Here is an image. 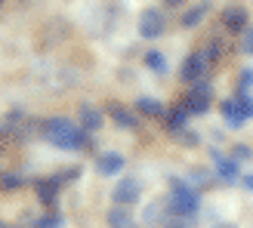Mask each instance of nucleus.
Masks as SVG:
<instances>
[{
  "mask_svg": "<svg viewBox=\"0 0 253 228\" xmlns=\"http://www.w3.org/2000/svg\"><path fill=\"white\" fill-rule=\"evenodd\" d=\"M34 228H62V216L53 210V213H46V216H41L34 222Z\"/></svg>",
  "mask_w": 253,
  "mask_h": 228,
  "instance_id": "nucleus-20",
  "label": "nucleus"
},
{
  "mask_svg": "<svg viewBox=\"0 0 253 228\" xmlns=\"http://www.w3.org/2000/svg\"><path fill=\"white\" fill-rule=\"evenodd\" d=\"M213 170H216V179L222 185L241 182V167H238V160L229 157V154H213Z\"/></svg>",
  "mask_w": 253,
  "mask_h": 228,
  "instance_id": "nucleus-6",
  "label": "nucleus"
},
{
  "mask_svg": "<svg viewBox=\"0 0 253 228\" xmlns=\"http://www.w3.org/2000/svg\"><path fill=\"white\" fill-rule=\"evenodd\" d=\"M238 80H241V90H250V86H253V68H244Z\"/></svg>",
  "mask_w": 253,
  "mask_h": 228,
  "instance_id": "nucleus-24",
  "label": "nucleus"
},
{
  "mask_svg": "<svg viewBox=\"0 0 253 228\" xmlns=\"http://www.w3.org/2000/svg\"><path fill=\"white\" fill-rule=\"evenodd\" d=\"M25 185V179L19 173H6V176H0V188H3V191H16V188H22Z\"/></svg>",
  "mask_w": 253,
  "mask_h": 228,
  "instance_id": "nucleus-19",
  "label": "nucleus"
},
{
  "mask_svg": "<svg viewBox=\"0 0 253 228\" xmlns=\"http://www.w3.org/2000/svg\"><path fill=\"white\" fill-rule=\"evenodd\" d=\"M182 105L188 108V114H207V111H210V99H207V96H195V93H188Z\"/></svg>",
  "mask_w": 253,
  "mask_h": 228,
  "instance_id": "nucleus-16",
  "label": "nucleus"
},
{
  "mask_svg": "<svg viewBox=\"0 0 253 228\" xmlns=\"http://www.w3.org/2000/svg\"><path fill=\"white\" fill-rule=\"evenodd\" d=\"M219 111H222V117L229 120L232 126H241V123H247V114H244V108H241V102H238V99H222Z\"/></svg>",
  "mask_w": 253,
  "mask_h": 228,
  "instance_id": "nucleus-11",
  "label": "nucleus"
},
{
  "mask_svg": "<svg viewBox=\"0 0 253 228\" xmlns=\"http://www.w3.org/2000/svg\"><path fill=\"white\" fill-rule=\"evenodd\" d=\"M139 194H142V182H139L136 176H124V179H118L115 191H111V197H115L118 207H130V204H136Z\"/></svg>",
  "mask_w": 253,
  "mask_h": 228,
  "instance_id": "nucleus-4",
  "label": "nucleus"
},
{
  "mask_svg": "<svg viewBox=\"0 0 253 228\" xmlns=\"http://www.w3.org/2000/svg\"><path fill=\"white\" fill-rule=\"evenodd\" d=\"M188 93H195V96H207V99L213 96V90H210V83H207V80H195Z\"/></svg>",
  "mask_w": 253,
  "mask_h": 228,
  "instance_id": "nucleus-23",
  "label": "nucleus"
},
{
  "mask_svg": "<svg viewBox=\"0 0 253 228\" xmlns=\"http://www.w3.org/2000/svg\"><path fill=\"white\" fill-rule=\"evenodd\" d=\"M96 170L102 176H121L124 173V154H118V151H105V154H99Z\"/></svg>",
  "mask_w": 253,
  "mask_h": 228,
  "instance_id": "nucleus-9",
  "label": "nucleus"
},
{
  "mask_svg": "<svg viewBox=\"0 0 253 228\" xmlns=\"http://www.w3.org/2000/svg\"><path fill=\"white\" fill-rule=\"evenodd\" d=\"M188 108L185 105H176L170 114H167V130H170V136H176V133H182V130H188Z\"/></svg>",
  "mask_w": 253,
  "mask_h": 228,
  "instance_id": "nucleus-13",
  "label": "nucleus"
},
{
  "mask_svg": "<svg viewBox=\"0 0 253 228\" xmlns=\"http://www.w3.org/2000/svg\"><path fill=\"white\" fill-rule=\"evenodd\" d=\"M164 31H167V19H164V12L148 6L142 16H139V34L148 37V40H155V37H161Z\"/></svg>",
  "mask_w": 253,
  "mask_h": 228,
  "instance_id": "nucleus-5",
  "label": "nucleus"
},
{
  "mask_svg": "<svg viewBox=\"0 0 253 228\" xmlns=\"http://www.w3.org/2000/svg\"><path fill=\"white\" fill-rule=\"evenodd\" d=\"M108 114H111V120H115L118 126H124V130H136L139 126V117L130 111V108H121L118 102H111L108 105Z\"/></svg>",
  "mask_w": 253,
  "mask_h": 228,
  "instance_id": "nucleus-12",
  "label": "nucleus"
},
{
  "mask_svg": "<svg viewBox=\"0 0 253 228\" xmlns=\"http://www.w3.org/2000/svg\"><path fill=\"white\" fill-rule=\"evenodd\" d=\"M222 25H225V31H232V34H244L247 31V9L244 6H229L222 12Z\"/></svg>",
  "mask_w": 253,
  "mask_h": 228,
  "instance_id": "nucleus-7",
  "label": "nucleus"
},
{
  "mask_svg": "<svg viewBox=\"0 0 253 228\" xmlns=\"http://www.w3.org/2000/svg\"><path fill=\"white\" fill-rule=\"evenodd\" d=\"M0 228H6V225H3V222H0Z\"/></svg>",
  "mask_w": 253,
  "mask_h": 228,
  "instance_id": "nucleus-30",
  "label": "nucleus"
},
{
  "mask_svg": "<svg viewBox=\"0 0 253 228\" xmlns=\"http://www.w3.org/2000/svg\"><path fill=\"white\" fill-rule=\"evenodd\" d=\"M59 188H62V176H49V179H37L34 182V191L43 204H56L59 197Z\"/></svg>",
  "mask_w": 253,
  "mask_h": 228,
  "instance_id": "nucleus-8",
  "label": "nucleus"
},
{
  "mask_svg": "<svg viewBox=\"0 0 253 228\" xmlns=\"http://www.w3.org/2000/svg\"><path fill=\"white\" fill-rule=\"evenodd\" d=\"M207 9H210V3H198V6H192V9L182 16V25H185V28H195V25H201V22H204V16H207Z\"/></svg>",
  "mask_w": 253,
  "mask_h": 228,
  "instance_id": "nucleus-17",
  "label": "nucleus"
},
{
  "mask_svg": "<svg viewBox=\"0 0 253 228\" xmlns=\"http://www.w3.org/2000/svg\"><path fill=\"white\" fill-rule=\"evenodd\" d=\"M232 157L241 163V160H250V157H253V151H250V145H235V148H232Z\"/></svg>",
  "mask_w": 253,
  "mask_h": 228,
  "instance_id": "nucleus-22",
  "label": "nucleus"
},
{
  "mask_svg": "<svg viewBox=\"0 0 253 228\" xmlns=\"http://www.w3.org/2000/svg\"><path fill=\"white\" fill-rule=\"evenodd\" d=\"M213 228H235V225H232V222H216Z\"/></svg>",
  "mask_w": 253,
  "mask_h": 228,
  "instance_id": "nucleus-28",
  "label": "nucleus"
},
{
  "mask_svg": "<svg viewBox=\"0 0 253 228\" xmlns=\"http://www.w3.org/2000/svg\"><path fill=\"white\" fill-rule=\"evenodd\" d=\"M188 222H192V219H185V216H173V219L167 222V228H188Z\"/></svg>",
  "mask_w": 253,
  "mask_h": 228,
  "instance_id": "nucleus-26",
  "label": "nucleus"
},
{
  "mask_svg": "<svg viewBox=\"0 0 253 228\" xmlns=\"http://www.w3.org/2000/svg\"><path fill=\"white\" fill-rule=\"evenodd\" d=\"M244 53H247V56H253V28H247V31H244Z\"/></svg>",
  "mask_w": 253,
  "mask_h": 228,
  "instance_id": "nucleus-25",
  "label": "nucleus"
},
{
  "mask_svg": "<svg viewBox=\"0 0 253 228\" xmlns=\"http://www.w3.org/2000/svg\"><path fill=\"white\" fill-rule=\"evenodd\" d=\"M238 102H241V108H244V114H247V120H253V96H250L247 90H241Z\"/></svg>",
  "mask_w": 253,
  "mask_h": 228,
  "instance_id": "nucleus-21",
  "label": "nucleus"
},
{
  "mask_svg": "<svg viewBox=\"0 0 253 228\" xmlns=\"http://www.w3.org/2000/svg\"><path fill=\"white\" fill-rule=\"evenodd\" d=\"M102 111H99L96 105H84L81 108V117H78V123L84 126V130L86 133H96V130H102Z\"/></svg>",
  "mask_w": 253,
  "mask_h": 228,
  "instance_id": "nucleus-10",
  "label": "nucleus"
},
{
  "mask_svg": "<svg viewBox=\"0 0 253 228\" xmlns=\"http://www.w3.org/2000/svg\"><path fill=\"white\" fill-rule=\"evenodd\" d=\"M167 207H170L173 216H185V219L198 216V210H201L198 188L192 182H185V179H173L170 182V204Z\"/></svg>",
  "mask_w": 253,
  "mask_h": 228,
  "instance_id": "nucleus-2",
  "label": "nucleus"
},
{
  "mask_svg": "<svg viewBox=\"0 0 253 228\" xmlns=\"http://www.w3.org/2000/svg\"><path fill=\"white\" fill-rule=\"evenodd\" d=\"M210 65H213L210 53H192V56H185V62H182V80H188V83L204 80Z\"/></svg>",
  "mask_w": 253,
  "mask_h": 228,
  "instance_id": "nucleus-3",
  "label": "nucleus"
},
{
  "mask_svg": "<svg viewBox=\"0 0 253 228\" xmlns=\"http://www.w3.org/2000/svg\"><path fill=\"white\" fill-rule=\"evenodd\" d=\"M167 3H170V6H176V3H182V0H167Z\"/></svg>",
  "mask_w": 253,
  "mask_h": 228,
  "instance_id": "nucleus-29",
  "label": "nucleus"
},
{
  "mask_svg": "<svg viewBox=\"0 0 253 228\" xmlns=\"http://www.w3.org/2000/svg\"><path fill=\"white\" fill-rule=\"evenodd\" d=\"M43 136L62 151H81L90 142V133H86L81 123L68 120V117H49L46 126H43Z\"/></svg>",
  "mask_w": 253,
  "mask_h": 228,
  "instance_id": "nucleus-1",
  "label": "nucleus"
},
{
  "mask_svg": "<svg viewBox=\"0 0 253 228\" xmlns=\"http://www.w3.org/2000/svg\"><path fill=\"white\" fill-rule=\"evenodd\" d=\"M0 6H3V0H0Z\"/></svg>",
  "mask_w": 253,
  "mask_h": 228,
  "instance_id": "nucleus-31",
  "label": "nucleus"
},
{
  "mask_svg": "<svg viewBox=\"0 0 253 228\" xmlns=\"http://www.w3.org/2000/svg\"><path fill=\"white\" fill-rule=\"evenodd\" d=\"M136 111L145 114V117H161V114H164V105L158 102V99H151V96H139V99H136Z\"/></svg>",
  "mask_w": 253,
  "mask_h": 228,
  "instance_id": "nucleus-15",
  "label": "nucleus"
},
{
  "mask_svg": "<svg viewBox=\"0 0 253 228\" xmlns=\"http://www.w3.org/2000/svg\"><path fill=\"white\" fill-rule=\"evenodd\" d=\"M108 228H136V219L126 207H111L108 210Z\"/></svg>",
  "mask_w": 253,
  "mask_h": 228,
  "instance_id": "nucleus-14",
  "label": "nucleus"
},
{
  "mask_svg": "<svg viewBox=\"0 0 253 228\" xmlns=\"http://www.w3.org/2000/svg\"><path fill=\"white\" fill-rule=\"evenodd\" d=\"M145 68H151V71H167V59H164V53H158V49H148V53H145Z\"/></svg>",
  "mask_w": 253,
  "mask_h": 228,
  "instance_id": "nucleus-18",
  "label": "nucleus"
},
{
  "mask_svg": "<svg viewBox=\"0 0 253 228\" xmlns=\"http://www.w3.org/2000/svg\"><path fill=\"white\" fill-rule=\"evenodd\" d=\"M241 185L247 188V191H253V173L250 176H241Z\"/></svg>",
  "mask_w": 253,
  "mask_h": 228,
  "instance_id": "nucleus-27",
  "label": "nucleus"
}]
</instances>
